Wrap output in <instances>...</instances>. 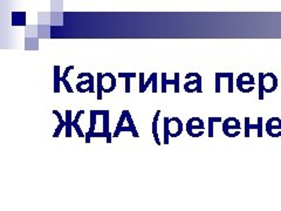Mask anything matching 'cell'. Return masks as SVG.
<instances>
[{"label": "cell", "instance_id": "cell-1", "mask_svg": "<svg viewBox=\"0 0 281 211\" xmlns=\"http://www.w3.org/2000/svg\"><path fill=\"white\" fill-rule=\"evenodd\" d=\"M205 126H204V121L201 120L200 117L193 116L191 117L190 120H187V133L189 136L193 138H198L200 136H203L205 134Z\"/></svg>", "mask_w": 281, "mask_h": 211}, {"label": "cell", "instance_id": "cell-2", "mask_svg": "<svg viewBox=\"0 0 281 211\" xmlns=\"http://www.w3.org/2000/svg\"><path fill=\"white\" fill-rule=\"evenodd\" d=\"M241 126L240 122L237 117H227L223 121V133L225 134V136L234 138L237 136H239L241 133Z\"/></svg>", "mask_w": 281, "mask_h": 211}, {"label": "cell", "instance_id": "cell-3", "mask_svg": "<svg viewBox=\"0 0 281 211\" xmlns=\"http://www.w3.org/2000/svg\"><path fill=\"white\" fill-rule=\"evenodd\" d=\"M237 88L241 93H251L256 87L254 77L251 73H241L238 75L236 80Z\"/></svg>", "mask_w": 281, "mask_h": 211}, {"label": "cell", "instance_id": "cell-4", "mask_svg": "<svg viewBox=\"0 0 281 211\" xmlns=\"http://www.w3.org/2000/svg\"><path fill=\"white\" fill-rule=\"evenodd\" d=\"M78 79L81 80L75 86L79 93H94V75L92 73H80Z\"/></svg>", "mask_w": 281, "mask_h": 211}, {"label": "cell", "instance_id": "cell-5", "mask_svg": "<svg viewBox=\"0 0 281 211\" xmlns=\"http://www.w3.org/2000/svg\"><path fill=\"white\" fill-rule=\"evenodd\" d=\"M187 82H185L184 91L187 93H201V75L199 73H187L185 75Z\"/></svg>", "mask_w": 281, "mask_h": 211}, {"label": "cell", "instance_id": "cell-6", "mask_svg": "<svg viewBox=\"0 0 281 211\" xmlns=\"http://www.w3.org/2000/svg\"><path fill=\"white\" fill-rule=\"evenodd\" d=\"M265 130L270 137H281V118L271 117L270 120H267L265 124Z\"/></svg>", "mask_w": 281, "mask_h": 211}, {"label": "cell", "instance_id": "cell-7", "mask_svg": "<svg viewBox=\"0 0 281 211\" xmlns=\"http://www.w3.org/2000/svg\"><path fill=\"white\" fill-rule=\"evenodd\" d=\"M252 129L257 130L258 137H263V117L258 116V123L252 124L250 121V117H245V121H244V136L246 138H249L251 136L250 131Z\"/></svg>", "mask_w": 281, "mask_h": 211}, {"label": "cell", "instance_id": "cell-8", "mask_svg": "<svg viewBox=\"0 0 281 211\" xmlns=\"http://www.w3.org/2000/svg\"><path fill=\"white\" fill-rule=\"evenodd\" d=\"M263 85L265 93H273L277 91L279 82L276 74L273 73H263Z\"/></svg>", "mask_w": 281, "mask_h": 211}, {"label": "cell", "instance_id": "cell-9", "mask_svg": "<svg viewBox=\"0 0 281 211\" xmlns=\"http://www.w3.org/2000/svg\"><path fill=\"white\" fill-rule=\"evenodd\" d=\"M157 73H151L147 81H144V73H140V93H145L150 84H153V93H157Z\"/></svg>", "mask_w": 281, "mask_h": 211}, {"label": "cell", "instance_id": "cell-10", "mask_svg": "<svg viewBox=\"0 0 281 211\" xmlns=\"http://www.w3.org/2000/svg\"><path fill=\"white\" fill-rule=\"evenodd\" d=\"M183 133V122L180 117H171L169 120V136L176 138Z\"/></svg>", "mask_w": 281, "mask_h": 211}, {"label": "cell", "instance_id": "cell-11", "mask_svg": "<svg viewBox=\"0 0 281 211\" xmlns=\"http://www.w3.org/2000/svg\"><path fill=\"white\" fill-rule=\"evenodd\" d=\"M102 87L103 93H111L116 88V78L112 73H103L102 75Z\"/></svg>", "mask_w": 281, "mask_h": 211}, {"label": "cell", "instance_id": "cell-12", "mask_svg": "<svg viewBox=\"0 0 281 211\" xmlns=\"http://www.w3.org/2000/svg\"><path fill=\"white\" fill-rule=\"evenodd\" d=\"M174 85L175 93H180V73H175L174 80H169L167 78V73H162V93H167V86Z\"/></svg>", "mask_w": 281, "mask_h": 211}, {"label": "cell", "instance_id": "cell-13", "mask_svg": "<svg viewBox=\"0 0 281 211\" xmlns=\"http://www.w3.org/2000/svg\"><path fill=\"white\" fill-rule=\"evenodd\" d=\"M53 114H54L59 120V126L56 127L54 134H53V138H58L59 136H60L62 129L66 128V124L67 123H66V120H64V117H62V115L59 110H53Z\"/></svg>", "mask_w": 281, "mask_h": 211}, {"label": "cell", "instance_id": "cell-14", "mask_svg": "<svg viewBox=\"0 0 281 211\" xmlns=\"http://www.w3.org/2000/svg\"><path fill=\"white\" fill-rule=\"evenodd\" d=\"M225 78L229 80V87H227V92L229 93H233L234 92V73H216V79L221 80Z\"/></svg>", "mask_w": 281, "mask_h": 211}, {"label": "cell", "instance_id": "cell-15", "mask_svg": "<svg viewBox=\"0 0 281 211\" xmlns=\"http://www.w3.org/2000/svg\"><path fill=\"white\" fill-rule=\"evenodd\" d=\"M161 111H162V110H157V111H156V114H155L154 120H153V130H151V133H153V135H154L155 142H156L157 146H161V144H162V142L160 141V135H158V130H157L158 118H160Z\"/></svg>", "mask_w": 281, "mask_h": 211}, {"label": "cell", "instance_id": "cell-16", "mask_svg": "<svg viewBox=\"0 0 281 211\" xmlns=\"http://www.w3.org/2000/svg\"><path fill=\"white\" fill-rule=\"evenodd\" d=\"M104 110H91V127H89V130L86 134H93L95 133V127H96V117L98 115H103Z\"/></svg>", "mask_w": 281, "mask_h": 211}, {"label": "cell", "instance_id": "cell-17", "mask_svg": "<svg viewBox=\"0 0 281 211\" xmlns=\"http://www.w3.org/2000/svg\"><path fill=\"white\" fill-rule=\"evenodd\" d=\"M224 120L220 116H210L207 118V126H209V129H207V136L210 138L213 137L214 133V123H220Z\"/></svg>", "mask_w": 281, "mask_h": 211}, {"label": "cell", "instance_id": "cell-18", "mask_svg": "<svg viewBox=\"0 0 281 211\" xmlns=\"http://www.w3.org/2000/svg\"><path fill=\"white\" fill-rule=\"evenodd\" d=\"M62 77L60 75V66H54V93H60V82Z\"/></svg>", "mask_w": 281, "mask_h": 211}, {"label": "cell", "instance_id": "cell-19", "mask_svg": "<svg viewBox=\"0 0 281 211\" xmlns=\"http://www.w3.org/2000/svg\"><path fill=\"white\" fill-rule=\"evenodd\" d=\"M72 110H66V137H72V128H73V117Z\"/></svg>", "mask_w": 281, "mask_h": 211}, {"label": "cell", "instance_id": "cell-20", "mask_svg": "<svg viewBox=\"0 0 281 211\" xmlns=\"http://www.w3.org/2000/svg\"><path fill=\"white\" fill-rule=\"evenodd\" d=\"M127 113H128V110L122 111V115L120 116V120H118L116 129H115L114 133H112V137H114V138L118 137V135L121 134V129H122V127H123L124 121H127Z\"/></svg>", "mask_w": 281, "mask_h": 211}, {"label": "cell", "instance_id": "cell-21", "mask_svg": "<svg viewBox=\"0 0 281 211\" xmlns=\"http://www.w3.org/2000/svg\"><path fill=\"white\" fill-rule=\"evenodd\" d=\"M136 73H118V78H124L125 79V93H130L131 92V86H130V79L136 78Z\"/></svg>", "mask_w": 281, "mask_h": 211}, {"label": "cell", "instance_id": "cell-22", "mask_svg": "<svg viewBox=\"0 0 281 211\" xmlns=\"http://www.w3.org/2000/svg\"><path fill=\"white\" fill-rule=\"evenodd\" d=\"M102 75H103V73H97V75H96V98H97V100H102V98H103Z\"/></svg>", "mask_w": 281, "mask_h": 211}, {"label": "cell", "instance_id": "cell-23", "mask_svg": "<svg viewBox=\"0 0 281 211\" xmlns=\"http://www.w3.org/2000/svg\"><path fill=\"white\" fill-rule=\"evenodd\" d=\"M102 116H103V133L107 135L108 138L109 134H110V131H109V110H104Z\"/></svg>", "mask_w": 281, "mask_h": 211}, {"label": "cell", "instance_id": "cell-24", "mask_svg": "<svg viewBox=\"0 0 281 211\" xmlns=\"http://www.w3.org/2000/svg\"><path fill=\"white\" fill-rule=\"evenodd\" d=\"M169 120L170 118L169 117H164V141H163V143L165 144V146H168L169 144Z\"/></svg>", "mask_w": 281, "mask_h": 211}, {"label": "cell", "instance_id": "cell-25", "mask_svg": "<svg viewBox=\"0 0 281 211\" xmlns=\"http://www.w3.org/2000/svg\"><path fill=\"white\" fill-rule=\"evenodd\" d=\"M265 91H264V85H263V73H259V95H258V99L260 101H264L265 99Z\"/></svg>", "mask_w": 281, "mask_h": 211}, {"label": "cell", "instance_id": "cell-26", "mask_svg": "<svg viewBox=\"0 0 281 211\" xmlns=\"http://www.w3.org/2000/svg\"><path fill=\"white\" fill-rule=\"evenodd\" d=\"M61 82L64 84V86L66 87V91L68 92V93H73V88H72V86L69 85V82L67 79H61Z\"/></svg>", "mask_w": 281, "mask_h": 211}]
</instances>
